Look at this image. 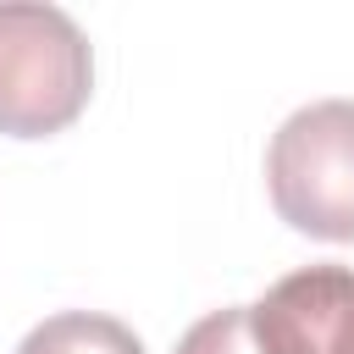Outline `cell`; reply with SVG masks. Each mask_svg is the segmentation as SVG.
<instances>
[{
  "instance_id": "277c9868",
  "label": "cell",
  "mask_w": 354,
  "mask_h": 354,
  "mask_svg": "<svg viewBox=\"0 0 354 354\" xmlns=\"http://www.w3.org/2000/svg\"><path fill=\"white\" fill-rule=\"evenodd\" d=\"M17 354H144L138 332L122 326L116 315H94V310H61L50 321H39Z\"/></svg>"
},
{
  "instance_id": "5b68a950",
  "label": "cell",
  "mask_w": 354,
  "mask_h": 354,
  "mask_svg": "<svg viewBox=\"0 0 354 354\" xmlns=\"http://www.w3.org/2000/svg\"><path fill=\"white\" fill-rule=\"evenodd\" d=\"M177 354H260V343L249 332V304H227V310L199 315L177 337Z\"/></svg>"
},
{
  "instance_id": "7a4b0ae2",
  "label": "cell",
  "mask_w": 354,
  "mask_h": 354,
  "mask_svg": "<svg viewBox=\"0 0 354 354\" xmlns=\"http://www.w3.org/2000/svg\"><path fill=\"white\" fill-rule=\"evenodd\" d=\"M266 188L293 232L354 243V100L299 105L271 133Z\"/></svg>"
},
{
  "instance_id": "3957f363",
  "label": "cell",
  "mask_w": 354,
  "mask_h": 354,
  "mask_svg": "<svg viewBox=\"0 0 354 354\" xmlns=\"http://www.w3.org/2000/svg\"><path fill=\"white\" fill-rule=\"evenodd\" d=\"M249 332L260 354H343L354 332V271L348 266L288 271L249 304Z\"/></svg>"
},
{
  "instance_id": "6da1fadb",
  "label": "cell",
  "mask_w": 354,
  "mask_h": 354,
  "mask_svg": "<svg viewBox=\"0 0 354 354\" xmlns=\"http://www.w3.org/2000/svg\"><path fill=\"white\" fill-rule=\"evenodd\" d=\"M94 88V50L61 6L0 0V133L50 138L72 127Z\"/></svg>"
},
{
  "instance_id": "8992f818",
  "label": "cell",
  "mask_w": 354,
  "mask_h": 354,
  "mask_svg": "<svg viewBox=\"0 0 354 354\" xmlns=\"http://www.w3.org/2000/svg\"><path fill=\"white\" fill-rule=\"evenodd\" d=\"M343 354H354V332H348V343H343Z\"/></svg>"
}]
</instances>
